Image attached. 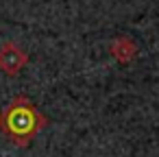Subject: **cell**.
Segmentation results:
<instances>
[{
    "label": "cell",
    "instance_id": "obj_1",
    "mask_svg": "<svg viewBox=\"0 0 159 157\" xmlns=\"http://www.w3.org/2000/svg\"><path fill=\"white\" fill-rule=\"evenodd\" d=\"M33 113L29 107H20V105H13L7 116H5V127L7 131L13 135V137H26L33 133Z\"/></svg>",
    "mask_w": 159,
    "mask_h": 157
}]
</instances>
